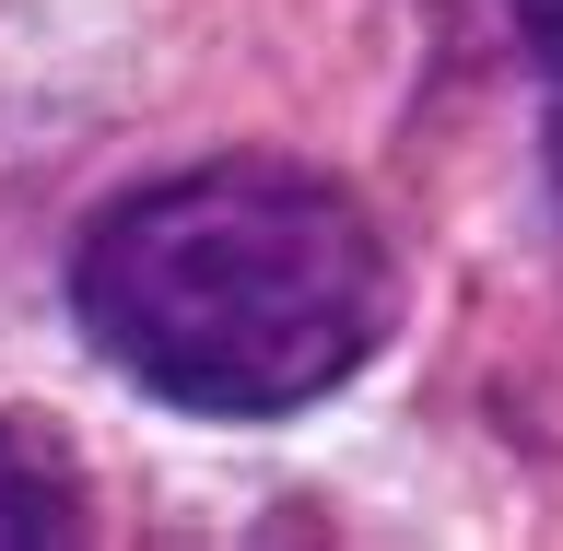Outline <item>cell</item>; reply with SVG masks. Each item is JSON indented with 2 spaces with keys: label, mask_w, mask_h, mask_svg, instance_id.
Masks as SVG:
<instances>
[{
  "label": "cell",
  "mask_w": 563,
  "mask_h": 551,
  "mask_svg": "<svg viewBox=\"0 0 563 551\" xmlns=\"http://www.w3.org/2000/svg\"><path fill=\"white\" fill-rule=\"evenodd\" d=\"M70 317L141 399L200 422H282L387 352L399 258L341 176L223 153L82 223Z\"/></svg>",
  "instance_id": "cell-1"
},
{
  "label": "cell",
  "mask_w": 563,
  "mask_h": 551,
  "mask_svg": "<svg viewBox=\"0 0 563 551\" xmlns=\"http://www.w3.org/2000/svg\"><path fill=\"white\" fill-rule=\"evenodd\" d=\"M82 528V470L35 422H0V551H70Z\"/></svg>",
  "instance_id": "cell-2"
},
{
  "label": "cell",
  "mask_w": 563,
  "mask_h": 551,
  "mask_svg": "<svg viewBox=\"0 0 563 551\" xmlns=\"http://www.w3.org/2000/svg\"><path fill=\"white\" fill-rule=\"evenodd\" d=\"M505 24H517V47L552 70V95H563V0H505Z\"/></svg>",
  "instance_id": "cell-3"
}]
</instances>
